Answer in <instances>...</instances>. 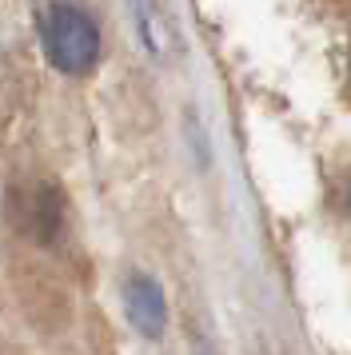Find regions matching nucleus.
I'll return each instance as SVG.
<instances>
[{"instance_id": "1", "label": "nucleus", "mask_w": 351, "mask_h": 355, "mask_svg": "<svg viewBox=\"0 0 351 355\" xmlns=\"http://www.w3.org/2000/svg\"><path fill=\"white\" fill-rule=\"evenodd\" d=\"M36 36L64 76H88L100 64V24L84 0H36Z\"/></svg>"}, {"instance_id": "3", "label": "nucleus", "mask_w": 351, "mask_h": 355, "mask_svg": "<svg viewBox=\"0 0 351 355\" xmlns=\"http://www.w3.org/2000/svg\"><path fill=\"white\" fill-rule=\"evenodd\" d=\"M128 4H132V20H136L144 49L164 64L180 60L184 56V36H180V24H176V12L168 8V0H128Z\"/></svg>"}, {"instance_id": "4", "label": "nucleus", "mask_w": 351, "mask_h": 355, "mask_svg": "<svg viewBox=\"0 0 351 355\" xmlns=\"http://www.w3.org/2000/svg\"><path fill=\"white\" fill-rule=\"evenodd\" d=\"M124 315L128 323L140 331L144 339H160L164 327H168V300H164V288H160L152 275L132 272L124 279Z\"/></svg>"}, {"instance_id": "2", "label": "nucleus", "mask_w": 351, "mask_h": 355, "mask_svg": "<svg viewBox=\"0 0 351 355\" xmlns=\"http://www.w3.org/2000/svg\"><path fill=\"white\" fill-rule=\"evenodd\" d=\"M64 216H68V204H64V192L52 180H36L24 192H16V224H20V232H28L36 243L60 240Z\"/></svg>"}]
</instances>
